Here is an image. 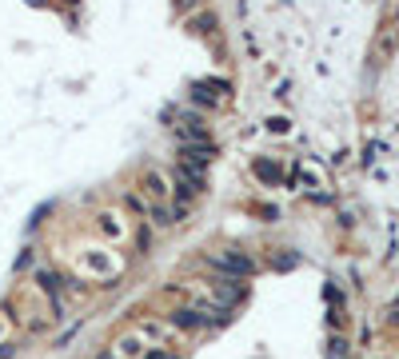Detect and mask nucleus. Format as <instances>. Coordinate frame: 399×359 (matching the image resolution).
<instances>
[{
	"label": "nucleus",
	"mask_w": 399,
	"mask_h": 359,
	"mask_svg": "<svg viewBox=\"0 0 399 359\" xmlns=\"http://www.w3.org/2000/svg\"><path fill=\"white\" fill-rule=\"evenodd\" d=\"M204 263H212L220 276H236V279H248L255 272V260L252 256H244V252H236V247H223L220 256H207Z\"/></svg>",
	"instance_id": "f257e3e1"
},
{
	"label": "nucleus",
	"mask_w": 399,
	"mask_h": 359,
	"mask_svg": "<svg viewBox=\"0 0 399 359\" xmlns=\"http://www.w3.org/2000/svg\"><path fill=\"white\" fill-rule=\"evenodd\" d=\"M168 324L176 331H204V327H212V319H207V311L200 304H180V308H172Z\"/></svg>",
	"instance_id": "f03ea898"
},
{
	"label": "nucleus",
	"mask_w": 399,
	"mask_h": 359,
	"mask_svg": "<svg viewBox=\"0 0 399 359\" xmlns=\"http://www.w3.org/2000/svg\"><path fill=\"white\" fill-rule=\"evenodd\" d=\"M140 188H144V196L152 200V204H168V200H172V188H168V180L160 176V172H152V168H148V172L140 176Z\"/></svg>",
	"instance_id": "7ed1b4c3"
},
{
	"label": "nucleus",
	"mask_w": 399,
	"mask_h": 359,
	"mask_svg": "<svg viewBox=\"0 0 399 359\" xmlns=\"http://www.w3.org/2000/svg\"><path fill=\"white\" fill-rule=\"evenodd\" d=\"M216 295H220L223 308H232L236 299L248 295V288H244V279H236V276H216Z\"/></svg>",
	"instance_id": "20e7f679"
},
{
	"label": "nucleus",
	"mask_w": 399,
	"mask_h": 359,
	"mask_svg": "<svg viewBox=\"0 0 399 359\" xmlns=\"http://www.w3.org/2000/svg\"><path fill=\"white\" fill-rule=\"evenodd\" d=\"M112 351H116L120 359H144V351H148V347H144V340L136 335V331H132V335H120Z\"/></svg>",
	"instance_id": "39448f33"
},
{
	"label": "nucleus",
	"mask_w": 399,
	"mask_h": 359,
	"mask_svg": "<svg viewBox=\"0 0 399 359\" xmlns=\"http://www.w3.org/2000/svg\"><path fill=\"white\" fill-rule=\"evenodd\" d=\"M32 279H36V283H40V292L52 295V299H56V295H60V288H64V279L56 276V272H48V268H36V272H32Z\"/></svg>",
	"instance_id": "423d86ee"
},
{
	"label": "nucleus",
	"mask_w": 399,
	"mask_h": 359,
	"mask_svg": "<svg viewBox=\"0 0 399 359\" xmlns=\"http://www.w3.org/2000/svg\"><path fill=\"white\" fill-rule=\"evenodd\" d=\"M148 224L152 228H172V208L168 204H148Z\"/></svg>",
	"instance_id": "0eeeda50"
},
{
	"label": "nucleus",
	"mask_w": 399,
	"mask_h": 359,
	"mask_svg": "<svg viewBox=\"0 0 399 359\" xmlns=\"http://www.w3.org/2000/svg\"><path fill=\"white\" fill-rule=\"evenodd\" d=\"M252 172L264 180V184H280V176H284V172H280V164H271V160H255Z\"/></svg>",
	"instance_id": "6e6552de"
},
{
	"label": "nucleus",
	"mask_w": 399,
	"mask_h": 359,
	"mask_svg": "<svg viewBox=\"0 0 399 359\" xmlns=\"http://www.w3.org/2000/svg\"><path fill=\"white\" fill-rule=\"evenodd\" d=\"M196 192H200L196 184H188V180L176 176V204H192V200H196Z\"/></svg>",
	"instance_id": "1a4fd4ad"
},
{
	"label": "nucleus",
	"mask_w": 399,
	"mask_h": 359,
	"mask_svg": "<svg viewBox=\"0 0 399 359\" xmlns=\"http://www.w3.org/2000/svg\"><path fill=\"white\" fill-rule=\"evenodd\" d=\"M136 252H140V256H148V252H152V228H148V224H140V228H136Z\"/></svg>",
	"instance_id": "9d476101"
},
{
	"label": "nucleus",
	"mask_w": 399,
	"mask_h": 359,
	"mask_svg": "<svg viewBox=\"0 0 399 359\" xmlns=\"http://www.w3.org/2000/svg\"><path fill=\"white\" fill-rule=\"evenodd\" d=\"M124 208L128 212H136V216H148V200L136 196V192H124Z\"/></svg>",
	"instance_id": "9b49d317"
},
{
	"label": "nucleus",
	"mask_w": 399,
	"mask_h": 359,
	"mask_svg": "<svg viewBox=\"0 0 399 359\" xmlns=\"http://www.w3.org/2000/svg\"><path fill=\"white\" fill-rule=\"evenodd\" d=\"M212 28H216V17H212V12H200V17H192V33H212Z\"/></svg>",
	"instance_id": "f8f14e48"
},
{
	"label": "nucleus",
	"mask_w": 399,
	"mask_h": 359,
	"mask_svg": "<svg viewBox=\"0 0 399 359\" xmlns=\"http://www.w3.org/2000/svg\"><path fill=\"white\" fill-rule=\"evenodd\" d=\"M192 104H200V108H216V100H212V96H204V88H200V84L192 88Z\"/></svg>",
	"instance_id": "ddd939ff"
},
{
	"label": "nucleus",
	"mask_w": 399,
	"mask_h": 359,
	"mask_svg": "<svg viewBox=\"0 0 399 359\" xmlns=\"http://www.w3.org/2000/svg\"><path fill=\"white\" fill-rule=\"evenodd\" d=\"M144 359H184V356H176V351H168V347H148Z\"/></svg>",
	"instance_id": "4468645a"
},
{
	"label": "nucleus",
	"mask_w": 399,
	"mask_h": 359,
	"mask_svg": "<svg viewBox=\"0 0 399 359\" xmlns=\"http://www.w3.org/2000/svg\"><path fill=\"white\" fill-rule=\"evenodd\" d=\"M136 335H152V340H156V335H164V327L148 319V324H140V331H136Z\"/></svg>",
	"instance_id": "2eb2a0df"
},
{
	"label": "nucleus",
	"mask_w": 399,
	"mask_h": 359,
	"mask_svg": "<svg viewBox=\"0 0 399 359\" xmlns=\"http://www.w3.org/2000/svg\"><path fill=\"white\" fill-rule=\"evenodd\" d=\"M0 359H16V343L12 340H0Z\"/></svg>",
	"instance_id": "dca6fc26"
},
{
	"label": "nucleus",
	"mask_w": 399,
	"mask_h": 359,
	"mask_svg": "<svg viewBox=\"0 0 399 359\" xmlns=\"http://www.w3.org/2000/svg\"><path fill=\"white\" fill-rule=\"evenodd\" d=\"M28 263H32V252H28V247H24V252H20V260H16V272H24Z\"/></svg>",
	"instance_id": "f3484780"
},
{
	"label": "nucleus",
	"mask_w": 399,
	"mask_h": 359,
	"mask_svg": "<svg viewBox=\"0 0 399 359\" xmlns=\"http://www.w3.org/2000/svg\"><path fill=\"white\" fill-rule=\"evenodd\" d=\"M192 4H200V0H180V8H192Z\"/></svg>",
	"instance_id": "a211bd4d"
}]
</instances>
